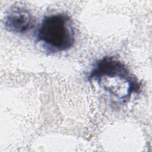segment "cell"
<instances>
[{
	"mask_svg": "<svg viewBox=\"0 0 152 152\" xmlns=\"http://www.w3.org/2000/svg\"><path fill=\"white\" fill-rule=\"evenodd\" d=\"M87 80L95 82L122 103L140 91L141 86L136 76L122 62L112 56L97 60L87 75Z\"/></svg>",
	"mask_w": 152,
	"mask_h": 152,
	"instance_id": "6da1fadb",
	"label": "cell"
},
{
	"mask_svg": "<svg viewBox=\"0 0 152 152\" xmlns=\"http://www.w3.org/2000/svg\"><path fill=\"white\" fill-rule=\"evenodd\" d=\"M36 39L43 48L50 53L69 49L75 43L72 20L65 13L45 17L36 31Z\"/></svg>",
	"mask_w": 152,
	"mask_h": 152,
	"instance_id": "7a4b0ae2",
	"label": "cell"
},
{
	"mask_svg": "<svg viewBox=\"0 0 152 152\" xmlns=\"http://www.w3.org/2000/svg\"><path fill=\"white\" fill-rule=\"evenodd\" d=\"M35 20L27 9L20 7H12L5 14L4 19L5 29L15 34H23L33 27Z\"/></svg>",
	"mask_w": 152,
	"mask_h": 152,
	"instance_id": "3957f363",
	"label": "cell"
}]
</instances>
